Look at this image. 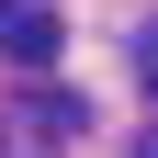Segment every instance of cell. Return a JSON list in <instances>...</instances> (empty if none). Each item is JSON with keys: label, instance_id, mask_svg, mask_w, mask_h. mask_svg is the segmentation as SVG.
<instances>
[{"label": "cell", "instance_id": "3", "mask_svg": "<svg viewBox=\"0 0 158 158\" xmlns=\"http://www.w3.org/2000/svg\"><path fill=\"white\" fill-rule=\"evenodd\" d=\"M135 79H147V102H158V23L135 34Z\"/></svg>", "mask_w": 158, "mask_h": 158}, {"label": "cell", "instance_id": "4", "mask_svg": "<svg viewBox=\"0 0 158 158\" xmlns=\"http://www.w3.org/2000/svg\"><path fill=\"white\" fill-rule=\"evenodd\" d=\"M135 158H158V124H147V135H135Z\"/></svg>", "mask_w": 158, "mask_h": 158}, {"label": "cell", "instance_id": "1", "mask_svg": "<svg viewBox=\"0 0 158 158\" xmlns=\"http://www.w3.org/2000/svg\"><path fill=\"white\" fill-rule=\"evenodd\" d=\"M56 45H68L56 0H0V56H11V68H45Z\"/></svg>", "mask_w": 158, "mask_h": 158}, {"label": "cell", "instance_id": "2", "mask_svg": "<svg viewBox=\"0 0 158 158\" xmlns=\"http://www.w3.org/2000/svg\"><path fill=\"white\" fill-rule=\"evenodd\" d=\"M11 124H23V135H79V102H68V90H23Z\"/></svg>", "mask_w": 158, "mask_h": 158}]
</instances>
